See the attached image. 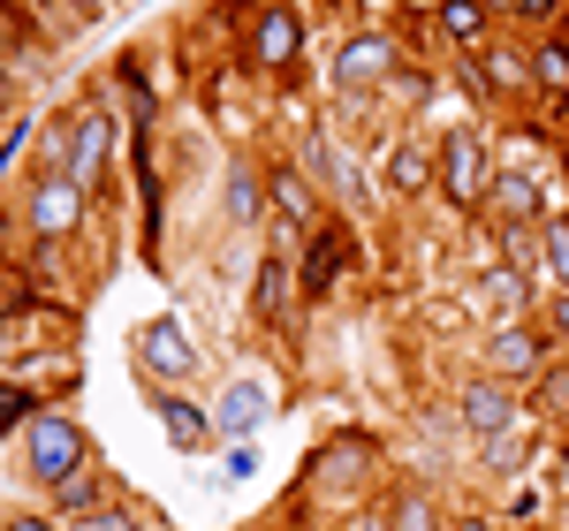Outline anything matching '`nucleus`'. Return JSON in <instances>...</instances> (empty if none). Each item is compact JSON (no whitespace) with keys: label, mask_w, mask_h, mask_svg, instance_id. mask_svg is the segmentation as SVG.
<instances>
[{"label":"nucleus","mask_w":569,"mask_h":531,"mask_svg":"<svg viewBox=\"0 0 569 531\" xmlns=\"http://www.w3.org/2000/svg\"><path fill=\"white\" fill-rule=\"evenodd\" d=\"M23 448H31V479L39 487H69L77 471H84V455H91V441H84V425L77 418H61V410H46V418H31V433H23Z\"/></svg>","instance_id":"nucleus-1"},{"label":"nucleus","mask_w":569,"mask_h":531,"mask_svg":"<svg viewBox=\"0 0 569 531\" xmlns=\"http://www.w3.org/2000/svg\"><path fill=\"white\" fill-rule=\"evenodd\" d=\"M137 364H144L152 380H190V372H206V357H198V342L182 334L176 319H152V327L137 334Z\"/></svg>","instance_id":"nucleus-2"},{"label":"nucleus","mask_w":569,"mask_h":531,"mask_svg":"<svg viewBox=\"0 0 569 531\" xmlns=\"http://www.w3.org/2000/svg\"><path fill=\"white\" fill-rule=\"evenodd\" d=\"M440 190H448L456 206H479V190H493V182H486L479 130H448V144H440Z\"/></svg>","instance_id":"nucleus-3"},{"label":"nucleus","mask_w":569,"mask_h":531,"mask_svg":"<svg viewBox=\"0 0 569 531\" xmlns=\"http://www.w3.org/2000/svg\"><path fill=\"white\" fill-rule=\"evenodd\" d=\"M335 77L350 91H365V84H388L395 77V46L380 39V31H365V39H350L342 53H335Z\"/></svg>","instance_id":"nucleus-4"},{"label":"nucleus","mask_w":569,"mask_h":531,"mask_svg":"<svg viewBox=\"0 0 569 531\" xmlns=\"http://www.w3.org/2000/svg\"><path fill=\"white\" fill-rule=\"evenodd\" d=\"M342 259H350V236H342V228H311V243H305V273H297V281H305V297H327V289H335V273H342Z\"/></svg>","instance_id":"nucleus-5"},{"label":"nucleus","mask_w":569,"mask_h":531,"mask_svg":"<svg viewBox=\"0 0 569 531\" xmlns=\"http://www.w3.org/2000/svg\"><path fill=\"white\" fill-rule=\"evenodd\" d=\"M509 418H517V395H509L501 380H471V388H463V425H471V433L501 441V433H509Z\"/></svg>","instance_id":"nucleus-6"},{"label":"nucleus","mask_w":569,"mask_h":531,"mask_svg":"<svg viewBox=\"0 0 569 531\" xmlns=\"http://www.w3.org/2000/svg\"><path fill=\"white\" fill-rule=\"evenodd\" d=\"M107 144H114V122H99V114H84V122H77V137H69V160H61V168H69V182H99L107 176Z\"/></svg>","instance_id":"nucleus-7"},{"label":"nucleus","mask_w":569,"mask_h":531,"mask_svg":"<svg viewBox=\"0 0 569 531\" xmlns=\"http://www.w3.org/2000/svg\"><path fill=\"white\" fill-rule=\"evenodd\" d=\"M77 206H84V182H69V176H46V182H39V198H31V228H39L46 243H53L61 228L77 221Z\"/></svg>","instance_id":"nucleus-8"},{"label":"nucleus","mask_w":569,"mask_h":531,"mask_svg":"<svg viewBox=\"0 0 569 531\" xmlns=\"http://www.w3.org/2000/svg\"><path fill=\"white\" fill-rule=\"evenodd\" d=\"M152 410H160V425H168V441H176V448H213L220 441V418H213V410H198V402L160 395Z\"/></svg>","instance_id":"nucleus-9"},{"label":"nucleus","mask_w":569,"mask_h":531,"mask_svg":"<svg viewBox=\"0 0 569 531\" xmlns=\"http://www.w3.org/2000/svg\"><path fill=\"white\" fill-rule=\"evenodd\" d=\"M297 46H305L297 8H266V16H259V69H289V61H297Z\"/></svg>","instance_id":"nucleus-10"},{"label":"nucleus","mask_w":569,"mask_h":531,"mask_svg":"<svg viewBox=\"0 0 569 531\" xmlns=\"http://www.w3.org/2000/svg\"><path fill=\"white\" fill-rule=\"evenodd\" d=\"M266 190H273V206H281L297 228H319V190L305 182V168H273V176H266Z\"/></svg>","instance_id":"nucleus-11"},{"label":"nucleus","mask_w":569,"mask_h":531,"mask_svg":"<svg viewBox=\"0 0 569 531\" xmlns=\"http://www.w3.org/2000/svg\"><path fill=\"white\" fill-rule=\"evenodd\" d=\"M266 410H273V395H266L259 380H236V388H228V402H220V433H236V441H243V433H259Z\"/></svg>","instance_id":"nucleus-12"},{"label":"nucleus","mask_w":569,"mask_h":531,"mask_svg":"<svg viewBox=\"0 0 569 531\" xmlns=\"http://www.w3.org/2000/svg\"><path fill=\"white\" fill-rule=\"evenodd\" d=\"M539 334H525V327H501V334H493V372H517V380H525V372H539Z\"/></svg>","instance_id":"nucleus-13"},{"label":"nucleus","mask_w":569,"mask_h":531,"mask_svg":"<svg viewBox=\"0 0 569 531\" xmlns=\"http://www.w3.org/2000/svg\"><path fill=\"white\" fill-rule=\"evenodd\" d=\"M251 304H259L266 327H281V319H289V311H281V304H289V266H281V259H266V266H259V289H251Z\"/></svg>","instance_id":"nucleus-14"},{"label":"nucleus","mask_w":569,"mask_h":531,"mask_svg":"<svg viewBox=\"0 0 569 531\" xmlns=\"http://www.w3.org/2000/svg\"><path fill=\"white\" fill-rule=\"evenodd\" d=\"M107 501H114V487H107V479H91V471H77L69 487L53 493V509H61V517H91V509H107Z\"/></svg>","instance_id":"nucleus-15"},{"label":"nucleus","mask_w":569,"mask_h":531,"mask_svg":"<svg viewBox=\"0 0 569 531\" xmlns=\"http://www.w3.org/2000/svg\"><path fill=\"white\" fill-rule=\"evenodd\" d=\"M365 463H372V441H342L335 455H327V463H319V471H311V479H319V487H327V479L357 487V479H365Z\"/></svg>","instance_id":"nucleus-16"},{"label":"nucleus","mask_w":569,"mask_h":531,"mask_svg":"<svg viewBox=\"0 0 569 531\" xmlns=\"http://www.w3.org/2000/svg\"><path fill=\"white\" fill-rule=\"evenodd\" d=\"M388 182L402 190V198H410V190H426V182H433V160H426L418 144H402V152L388 160Z\"/></svg>","instance_id":"nucleus-17"},{"label":"nucleus","mask_w":569,"mask_h":531,"mask_svg":"<svg viewBox=\"0 0 569 531\" xmlns=\"http://www.w3.org/2000/svg\"><path fill=\"white\" fill-rule=\"evenodd\" d=\"M493 206H501L509 221H531V213H539V190H531L525 176H493Z\"/></svg>","instance_id":"nucleus-18"},{"label":"nucleus","mask_w":569,"mask_h":531,"mask_svg":"<svg viewBox=\"0 0 569 531\" xmlns=\"http://www.w3.org/2000/svg\"><path fill=\"white\" fill-rule=\"evenodd\" d=\"M486 304L501 311V319H517V311H525V273H517V266H501V273H486Z\"/></svg>","instance_id":"nucleus-19"},{"label":"nucleus","mask_w":569,"mask_h":531,"mask_svg":"<svg viewBox=\"0 0 569 531\" xmlns=\"http://www.w3.org/2000/svg\"><path fill=\"white\" fill-rule=\"evenodd\" d=\"M531 77H539L547 91H562V99H569V46H562V39H547L539 53H531Z\"/></svg>","instance_id":"nucleus-20"},{"label":"nucleus","mask_w":569,"mask_h":531,"mask_svg":"<svg viewBox=\"0 0 569 531\" xmlns=\"http://www.w3.org/2000/svg\"><path fill=\"white\" fill-rule=\"evenodd\" d=\"M440 23H448V31H456L463 46H479V39H486V8H479V0H440Z\"/></svg>","instance_id":"nucleus-21"},{"label":"nucleus","mask_w":569,"mask_h":531,"mask_svg":"<svg viewBox=\"0 0 569 531\" xmlns=\"http://www.w3.org/2000/svg\"><path fill=\"white\" fill-rule=\"evenodd\" d=\"M388 531H440V524H433V501H426V493H395Z\"/></svg>","instance_id":"nucleus-22"},{"label":"nucleus","mask_w":569,"mask_h":531,"mask_svg":"<svg viewBox=\"0 0 569 531\" xmlns=\"http://www.w3.org/2000/svg\"><path fill=\"white\" fill-rule=\"evenodd\" d=\"M31 31H39V23H31V8H23V0H0V53L31 46Z\"/></svg>","instance_id":"nucleus-23"},{"label":"nucleus","mask_w":569,"mask_h":531,"mask_svg":"<svg viewBox=\"0 0 569 531\" xmlns=\"http://www.w3.org/2000/svg\"><path fill=\"white\" fill-rule=\"evenodd\" d=\"M525 77H531V69H525V53H509V46H501V53H486V77H479V84H493V91H517Z\"/></svg>","instance_id":"nucleus-24"},{"label":"nucleus","mask_w":569,"mask_h":531,"mask_svg":"<svg viewBox=\"0 0 569 531\" xmlns=\"http://www.w3.org/2000/svg\"><path fill=\"white\" fill-rule=\"evenodd\" d=\"M539 259H547V273H555V289L569 297V228H562V221L547 228V243H539Z\"/></svg>","instance_id":"nucleus-25"},{"label":"nucleus","mask_w":569,"mask_h":531,"mask_svg":"<svg viewBox=\"0 0 569 531\" xmlns=\"http://www.w3.org/2000/svg\"><path fill=\"white\" fill-rule=\"evenodd\" d=\"M23 418H39V395L31 388H0V425H23Z\"/></svg>","instance_id":"nucleus-26"},{"label":"nucleus","mask_w":569,"mask_h":531,"mask_svg":"<svg viewBox=\"0 0 569 531\" xmlns=\"http://www.w3.org/2000/svg\"><path fill=\"white\" fill-rule=\"evenodd\" d=\"M77 531H137V517L107 501V509H91V517H77Z\"/></svg>","instance_id":"nucleus-27"},{"label":"nucleus","mask_w":569,"mask_h":531,"mask_svg":"<svg viewBox=\"0 0 569 531\" xmlns=\"http://www.w3.org/2000/svg\"><path fill=\"white\" fill-rule=\"evenodd\" d=\"M228 213H236V221H251V213H259V182H251V176L228 182Z\"/></svg>","instance_id":"nucleus-28"},{"label":"nucleus","mask_w":569,"mask_h":531,"mask_svg":"<svg viewBox=\"0 0 569 531\" xmlns=\"http://www.w3.org/2000/svg\"><path fill=\"white\" fill-rule=\"evenodd\" d=\"M16 152H23V130H16V137H0V182H8V168H16Z\"/></svg>","instance_id":"nucleus-29"},{"label":"nucleus","mask_w":569,"mask_h":531,"mask_svg":"<svg viewBox=\"0 0 569 531\" xmlns=\"http://www.w3.org/2000/svg\"><path fill=\"white\" fill-rule=\"evenodd\" d=\"M517 16H531V23H539V16H555V0H525Z\"/></svg>","instance_id":"nucleus-30"},{"label":"nucleus","mask_w":569,"mask_h":531,"mask_svg":"<svg viewBox=\"0 0 569 531\" xmlns=\"http://www.w3.org/2000/svg\"><path fill=\"white\" fill-rule=\"evenodd\" d=\"M555 334H562V342H569V297H562V304H555Z\"/></svg>","instance_id":"nucleus-31"},{"label":"nucleus","mask_w":569,"mask_h":531,"mask_svg":"<svg viewBox=\"0 0 569 531\" xmlns=\"http://www.w3.org/2000/svg\"><path fill=\"white\" fill-rule=\"evenodd\" d=\"M8 531H53V524H46V517H16Z\"/></svg>","instance_id":"nucleus-32"},{"label":"nucleus","mask_w":569,"mask_h":531,"mask_svg":"<svg viewBox=\"0 0 569 531\" xmlns=\"http://www.w3.org/2000/svg\"><path fill=\"white\" fill-rule=\"evenodd\" d=\"M456 531H493V524H479V517H463V524H456Z\"/></svg>","instance_id":"nucleus-33"},{"label":"nucleus","mask_w":569,"mask_h":531,"mask_svg":"<svg viewBox=\"0 0 569 531\" xmlns=\"http://www.w3.org/2000/svg\"><path fill=\"white\" fill-rule=\"evenodd\" d=\"M479 8H525V0H479Z\"/></svg>","instance_id":"nucleus-34"},{"label":"nucleus","mask_w":569,"mask_h":531,"mask_svg":"<svg viewBox=\"0 0 569 531\" xmlns=\"http://www.w3.org/2000/svg\"><path fill=\"white\" fill-rule=\"evenodd\" d=\"M69 8H99V0H69Z\"/></svg>","instance_id":"nucleus-35"},{"label":"nucleus","mask_w":569,"mask_h":531,"mask_svg":"<svg viewBox=\"0 0 569 531\" xmlns=\"http://www.w3.org/2000/svg\"><path fill=\"white\" fill-rule=\"evenodd\" d=\"M0 99H8V77H0Z\"/></svg>","instance_id":"nucleus-36"}]
</instances>
